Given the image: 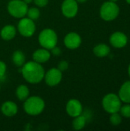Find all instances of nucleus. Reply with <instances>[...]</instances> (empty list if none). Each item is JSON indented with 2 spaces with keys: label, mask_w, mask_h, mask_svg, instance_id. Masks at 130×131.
Masks as SVG:
<instances>
[{
  "label": "nucleus",
  "mask_w": 130,
  "mask_h": 131,
  "mask_svg": "<svg viewBox=\"0 0 130 131\" xmlns=\"http://www.w3.org/2000/svg\"><path fill=\"white\" fill-rule=\"evenodd\" d=\"M23 78L29 84H37L41 83L44 78L45 71L41 64L34 61L25 62L21 69Z\"/></svg>",
  "instance_id": "nucleus-1"
},
{
  "label": "nucleus",
  "mask_w": 130,
  "mask_h": 131,
  "mask_svg": "<svg viewBox=\"0 0 130 131\" xmlns=\"http://www.w3.org/2000/svg\"><path fill=\"white\" fill-rule=\"evenodd\" d=\"M45 108V101L43 98L38 96L28 97L24 101V111L30 116L40 115Z\"/></svg>",
  "instance_id": "nucleus-2"
},
{
  "label": "nucleus",
  "mask_w": 130,
  "mask_h": 131,
  "mask_svg": "<svg viewBox=\"0 0 130 131\" xmlns=\"http://www.w3.org/2000/svg\"><path fill=\"white\" fill-rule=\"evenodd\" d=\"M58 42V36L56 31L51 28L43 29L38 35V43L41 48L51 50Z\"/></svg>",
  "instance_id": "nucleus-3"
},
{
  "label": "nucleus",
  "mask_w": 130,
  "mask_h": 131,
  "mask_svg": "<svg viewBox=\"0 0 130 131\" xmlns=\"http://www.w3.org/2000/svg\"><path fill=\"white\" fill-rule=\"evenodd\" d=\"M28 6L23 0H10L7 5V10L9 15L15 18L25 17Z\"/></svg>",
  "instance_id": "nucleus-4"
},
{
  "label": "nucleus",
  "mask_w": 130,
  "mask_h": 131,
  "mask_svg": "<svg viewBox=\"0 0 130 131\" xmlns=\"http://www.w3.org/2000/svg\"><path fill=\"white\" fill-rule=\"evenodd\" d=\"M119 6L114 2H106L100 7V15L102 19L107 21H110L116 19L119 15Z\"/></svg>",
  "instance_id": "nucleus-5"
},
{
  "label": "nucleus",
  "mask_w": 130,
  "mask_h": 131,
  "mask_svg": "<svg viewBox=\"0 0 130 131\" xmlns=\"http://www.w3.org/2000/svg\"><path fill=\"white\" fill-rule=\"evenodd\" d=\"M102 105L103 109L109 114H113L120 111L121 107V100L115 94H108L103 98Z\"/></svg>",
  "instance_id": "nucleus-6"
},
{
  "label": "nucleus",
  "mask_w": 130,
  "mask_h": 131,
  "mask_svg": "<svg viewBox=\"0 0 130 131\" xmlns=\"http://www.w3.org/2000/svg\"><path fill=\"white\" fill-rule=\"evenodd\" d=\"M17 31L23 37L30 38L33 36L36 31V25L34 21L28 17L20 18L17 25Z\"/></svg>",
  "instance_id": "nucleus-7"
},
{
  "label": "nucleus",
  "mask_w": 130,
  "mask_h": 131,
  "mask_svg": "<svg viewBox=\"0 0 130 131\" xmlns=\"http://www.w3.org/2000/svg\"><path fill=\"white\" fill-rule=\"evenodd\" d=\"M62 73L57 68H51L44 74V81L49 87L58 85L62 80Z\"/></svg>",
  "instance_id": "nucleus-8"
},
{
  "label": "nucleus",
  "mask_w": 130,
  "mask_h": 131,
  "mask_svg": "<svg viewBox=\"0 0 130 131\" xmlns=\"http://www.w3.org/2000/svg\"><path fill=\"white\" fill-rule=\"evenodd\" d=\"M62 15L67 18H74L78 13V2L76 0H64L61 4Z\"/></svg>",
  "instance_id": "nucleus-9"
},
{
  "label": "nucleus",
  "mask_w": 130,
  "mask_h": 131,
  "mask_svg": "<svg viewBox=\"0 0 130 131\" xmlns=\"http://www.w3.org/2000/svg\"><path fill=\"white\" fill-rule=\"evenodd\" d=\"M66 112L70 117H75L83 114V105L81 102L76 98L70 99L66 104Z\"/></svg>",
  "instance_id": "nucleus-10"
},
{
  "label": "nucleus",
  "mask_w": 130,
  "mask_h": 131,
  "mask_svg": "<svg viewBox=\"0 0 130 131\" xmlns=\"http://www.w3.org/2000/svg\"><path fill=\"white\" fill-rule=\"evenodd\" d=\"M82 43V38L80 35L74 31L67 33L64 38V44L65 47L70 50L78 48Z\"/></svg>",
  "instance_id": "nucleus-11"
},
{
  "label": "nucleus",
  "mask_w": 130,
  "mask_h": 131,
  "mask_svg": "<svg viewBox=\"0 0 130 131\" xmlns=\"http://www.w3.org/2000/svg\"><path fill=\"white\" fill-rule=\"evenodd\" d=\"M110 42L113 47L120 48L125 47L127 45L128 38L124 33L120 31H116L111 35L110 38Z\"/></svg>",
  "instance_id": "nucleus-12"
},
{
  "label": "nucleus",
  "mask_w": 130,
  "mask_h": 131,
  "mask_svg": "<svg viewBox=\"0 0 130 131\" xmlns=\"http://www.w3.org/2000/svg\"><path fill=\"white\" fill-rule=\"evenodd\" d=\"M18 111V105L11 101H5L1 106V111L3 115L8 117H14L17 114Z\"/></svg>",
  "instance_id": "nucleus-13"
},
{
  "label": "nucleus",
  "mask_w": 130,
  "mask_h": 131,
  "mask_svg": "<svg viewBox=\"0 0 130 131\" xmlns=\"http://www.w3.org/2000/svg\"><path fill=\"white\" fill-rule=\"evenodd\" d=\"M51 55V54L49 50L41 48H38L34 51V53L32 54V58H33V61L42 64L50 60Z\"/></svg>",
  "instance_id": "nucleus-14"
},
{
  "label": "nucleus",
  "mask_w": 130,
  "mask_h": 131,
  "mask_svg": "<svg viewBox=\"0 0 130 131\" xmlns=\"http://www.w3.org/2000/svg\"><path fill=\"white\" fill-rule=\"evenodd\" d=\"M17 33V28L13 25H6L0 31V36L4 41L12 40Z\"/></svg>",
  "instance_id": "nucleus-15"
},
{
  "label": "nucleus",
  "mask_w": 130,
  "mask_h": 131,
  "mask_svg": "<svg viewBox=\"0 0 130 131\" xmlns=\"http://www.w3.org/2000/svg\"><path fill=\"white\" fill-rule=\"evenodd\" d=\"M120 99L125 102L130 103V81L125 82L119 91Z\"/></svg>",
  "instance_id": "nucleus-16"
},
{
  "label": "nucleus",
  "mask_w": 130,
  "mask_h": 131,
  "mask_svg": "<svg viewBox=\"0 0 130 131\" xmlns=\"http://www.w3.org/2000/svg\"><path fill=\"white\" fill-rule=\"evenodd\" d=\"M25 54L21 50L15 51L11 55V61L13 64L18 68H21L23 66V64L25 63Z\"/></svg>",
  "instance_id": "nucleus-17"
},
{
  "label": "nucleus",
  "mask_w": 130,
  "mask_h": 131,
  "mask_svg": "<svg viewBox=\"0 0 130 131\" xmlns=\"http://www.w3.org/2000/svg\"><path fill=\"white\" fill-rule=\"evenodd\" d=\"M29 94H30L29 88L25 84H21L18 86L15 90L16 97L21 101H25L29 97Z\"/></svg>",
  "instance_id": "nucleus-18"
},
{
  "label": "nucleus",
  "mask_w": 130,
  "mask_h": 131,
  "mask_svg": "<svg viewBox=\"0 0 130 131\" xmlns=\"http://www.w3.org/2000/svg\"><path fill=\"white\" fill-rule=\"evenodd\" d=\"M110 47L106 44H98L93 48V54L99 58H103L109 54Z\"/></svg>",
  "instance_id": "nucleus-19"
},
{
  "label": "nucleus",
  "mask_w": 130,
  "mask_h": 131,
  "mask_svg": "<svg viewBox=\"0 0 130 131\" xmlns=\"http://www.w3.org/2000/svg\"><path fill=\"white\" fill-rule=\"evenodd\" d=\"M87 124V117L83 114L74 117L72 121V128L75 130H82Z\"/></svg>",
  "instance_id": "nucleus-20"
},
{
  "label": "nucleus",
  "mask_w": 130,
  "mask_h": 131,
  "mask_svg": "<svg viewBox=\"0 0 130 131\" xmlns=\"http://www.w3.org/2000/svg\"><path fill=\"white\" fill-rule=\"evenodd\" d=\"M26 15L28 18H31V20L35 21L39 18L41 15V12L39 8H38V7H31L28 8Z\"/></svg>",
  "instance_id": "nucleus-21"
},
{
  "label": "nucleus",
  "mask_w": 130,
  "mask_h": 131,
  "mask_svg": "<svg viewBox=\"0 0 130 131\" xmlns=\"http://www.w3.org/2000/svg\"><path fill=\"white\" fill-rule=\"evenodd\" d=\"M110 123L113 126H118L122 122V117L118 114V112H116V113L111 114V116L110 117Z\"/></svg>",
  "instance_id": "nucleus-22"
},
{
  "label": "nucleus",
  "mask_w": 130,
  "mask_h": 131,
  "mask_svg": "<svg viewBox=\"0 0 130 131\" xmlns=\"http://www.w3.org/2000/svg\"><path fill=\"white\" fill-rule=\"evenodd\" d=\"M120 111L122 116L127 118H130V104H126L124 105L123 107H121Z\"/></svg>",
  "instance_id": "nucleus-23"
},
{
  "label": "nucleus",
  "mask_w": 130,
  "mask_h": 131,
  "mask_svg": "<svg viewBox=\"0 0 130 131\" xmlns=\"http://www.w3.org/2000/svg\"><path fill=\"white\" fill-rule=\"evenodd\" d=\"M69 68V63L65 61V60H62L61 61H59L58 64H57V68L61 71L64 72L65 71H67Z\"/></svg>",
  "instance_id": "nucleus-24"
},
{
  "label": "nucleus",
  "mask_w": 130,
  "mask_h": 131,
  "mask_svg": "<svg viewBox=\"0 0 130 131\" xmlns=\"http://www.w3.org/2000/svg\"><path fill=\"white\" fill-rule=\"evenodd\" d=\"M6 71H7V65H6V64L4 61H0V79L1 80L3 78H5V74H6Z\"/></svg>",
  "instance_id": "nucleus-25"
},
{
  "label": "nucleus",
  "mask_w": 130,
  "mask_h": 131,
  "mask_svg": "<svg viewBox=\"0 0 130 131\" xmlns=\"http://www.w3.org/2000/svg\"><path fill=\"white\" fill-rule=\"evenodd\" d=\"M49 0H33V2L38 8H44L48 4Z\"/></svg>",
  "instance_id": "nucleus-26"
},
{
  "label": "nucleus",
  "mask_w": 130,
  "mask_h": 131,
  "mask_svg": "<svg viewBox=\"0 0 130 131\" xmlns=\"http://www.w3.org/2000/svg\"><path fill=\"white\" fill-rule=\"evenodd\" d=\"M50 52H51V54H52L54 56H59L61 54V50L58 46L56 45L50 50Z\"/></svg>",
  "instance_id": "nucleus-27"
},
{
  "label": "nucleus",
  "mask_w": 130,
  "mask_h": 131,
  "mask_svg": "<svg viewBox=\"0 0 130 131\" xmlns=\"http://www.w3.org/2000/svg\"><path fill=\"white\" fill-rule=\"evenodd\" d=\"M23 1H24L26 4H28H28H31V3L33 2V0H23Z\"/></svg>",
  "instance_id": "nucleus-28"
},
{
  "label": "nucleus",
  "mask_w": 130,
  "mask_h": 131,
  "mask_svg": "<svg viewBox=\"0 0 130 131\" xmlns=\"http://www.w3.org/2000/svg\"><path fill=\"white\" fill-rule=\"evenodd\" d=\"M77 2H78V4L79 3H84V2H86L87 0H76Z\"/></svg>",
  "instance_id": "nucleus-29"
},
{
  "label": "nucleus",
  "mask_w": 130,
  "mask_h": 131,
  "mask_svg": "<svg viewBox=\"0 0 130 131\" xmlns=\"http://www.w3.org/2000/svg\"><path fill=\"white\" fill-rule=\"evenodd\" d=\"M128 72H129V74L130 76V64L129 66V68H128Z\"/></svg>",
  "instance_id": "nucleus-30"
},
{
  "label": "nucleus",
  "mask_w": 130,
  "mask_h": 131,
  "mask_svg": "<svg viewBox=\"0 0 130 131\" xmlns=\"http://www.w3.org/2000/svg\"><path fill=\"white\" fill-rule=\"evenodd\" d=\"M110 1H111V2H116V1H118V0H110Z\"/></svg>",
  "instance_id": "nucleus-31"
},
{
  "label": "nucleus",
  "mask_w": 130,
  "mask_h": 131,
  "mask_svg": "<svg viewBox=\"0 0 130 131\" xmlns=\"http://www.w3.org/2000/svg\"><path fill=\"white\" fill-rule=\"evenodd\" d=\"M126 2H127V3L130 4V0H126Z\"/></svg>",
  "instance_id": "nucleus-32"
},
{
  "label": "nucleus",
  "mask_w": 130,
  "mask_h": 131,
  "mask_svg": "<svg viewBox=\"0 0 130 131\" xmlns=\"http://www.w3.org/2000/svg\"><path fill=\"white\" fill-rule=\"evenodd\" d=\"M0 91H1V87H0Z\"/></svg>",
  "instance_id": "nucleus-33"
}]
</instances>
